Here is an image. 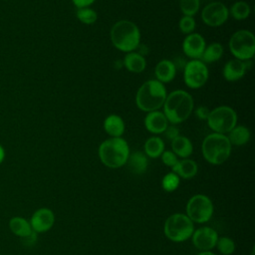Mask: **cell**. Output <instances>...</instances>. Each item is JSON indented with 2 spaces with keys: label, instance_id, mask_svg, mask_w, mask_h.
<instances>
[{
  "label": "cell",
  "instance_id": "obj_1",
  "mask_svg": "<svg viewBox=\"0 0 255 255\" xmlns=\"http://www.w3.org/2000/svg\"><path fill=\"white\" fill-rule=\"evenodd\" d=\"M192 96L184 90H174L167 94L162 106V113L171 125H178L186 121L193 112Z\"/></svg>",
  "mask_w": 255,
  "mask_h": 255
},
{
  "label": "cell",
  "instance_id": "obj_2",
  "mask_svg": "<svg viewBox=\"0 0 255 255\" xmlns=\"http://www.w3.org/2000/svg\"><path fill=\"white\" fill-rule=\"evenodd\" d=\"M110 38L115 48L127 54L135 51L140 44V31L135 23L124 19L113 25Z\"/></svg>",
  "mask_w": 255,
  "mask_h": 255
},
{
  "label": "cell",
  "instance_id": "obj_3",
  "mask_svg": "<svg viewBox=\"0 0 255 255\" xmlns=\"http://www.w3.org/2000/svg\"><path fill=\"white\" fill-rule=\"evenodd\" d=\"M166 96L167 92L164 84L155 79L147 80L136 91L135 105L145 113L157 111L162 108Z\"/></svg>",
  "mask_w": 255,
  "mask_h": 255
},
{
  "label": "cell",
  "instance_id": "obj_4",
  "mask_svg": "<svg viewBox=\"0 0 255 255\" xmlns=\"http://www.w3.org/2000/svg\"><path fill=\"white\" fill-rule=\"evenodd\" d=\"M101 162L109 168H120L127 163L129 155L128 141L121 137H110L104 140L98 149Z\"/></svg>",
  "mask_w": 255,
  "mask_h": 255
},
{
  "label": "cell",
  "instance_id": "obj_5",
  "mask_svg": "<svg viewBox=\"0 0 255 255\" xmlns=\"http://www.w3.org/2000/svg\"><path fill=\"white\" fill-rule=\"evenodd\" d=\"M231 146L226 134L212 132L207 134L202 141V155L210 164L219 165L229 158Z\"/></svg>",
  "mask_w": 255,
  "mask_h": 255
},
{
  "label": "cell",
  "instance_id": "obj_6",
  "mask_svg": "<svg viewBox=\"0 0 255 255\" xmlns=\"http://www.w3.org/2000/svg\"><path fill=\"white\" fill-rule=\"evenodd\" d=\"M194 231L193 222L183 213H173L167 217L163 225L165 237L172 242L188 240Z\"/></svg>",
  "mask_w": 255,
  "mask_h": 255
},
{
  "label": "cell",
  "instance_id": "obj_7",
  "mask_svg": "<svg viewBox=\"0 0 255 255\" xmlns=\"http://www.w3.org/2000/svg\"><path fill=\"white\" fill-rule=\"evenodd\" d=\"M228 47L234 59L251 60L255 55V36L249 30H238L231 35Z\"/></svg>",
  "mask_w": 255,
  "mask_h": 255
},
{
  "label": "cell",
  "instance_id": "obj_8",
  "mask_svg": "<svg viewBox=\"0 0 255 255\" xmlns=\"http://www.w3.org/2000/svg\"><path fill=\"white\" fill-rule=\"evenodd\" d=\"M206 121L213 132L226 134L237 125V114L229 106H219L209 112Z\"/></svg>",
  "mask_w": 255,
  "mask_h": 255
},
{
  "label": "cell",
  "instance_id": "obj_9",
  "mask_svg": "<svg viewBox=\"0 0 255 255\" xmlns=\"http://www.w3.org/2000/svg\"><path fill=\"white\" fill-rule=\"evenodd\" d=\"M213 203L204 194H195L186 203V215L195 223H205L213 215Z\"/></svg>",
  "mask_w": 255,
  "mask_h": 255
},
{
  "label": "cell",
  "instance_id": "obj_10",
  "mask_svg": "<svg viewBox=\"0 0 255 255\" xmlns=\"http://www.w3.org/2000/svg\"><path fill=\"white\" fill-rule=\"evenodd\" d=\"M209 78V71L201 60H190L183 67V82L192 90L203 87Z\"/></svg>",
  "mask_w": 255,
  "mask_h": 255
},
{
  "label": "cell",
  "instance_id": "obj_11",
  "mask_svg": "<svg viewBox=\"0 0 255 255\" xmlns=\"http://www.w3.org/2000/svg\"><path fill=\"white\" fill-rule=\"evenodd\" d=\"M228 18L229 11L227 6L219 1L208 3L201 11V20L208 27H220Z\"/></svg>",
  "mask_w": 255,
  "mask_h": 255
},
{
  "label": "cell",
  "instance_id": "obj_12",
  "mask_svg": "<svg viewBox=\"0 0 255 255\" xmlns=\"http://www.w3.org/2000/svg\"><path fill=\"white\" fill-rule=\"evenodd\" d=\"M217 232L209 226H203L193 231L191 235L193 245L200 251H211L218 240Z\"/></svg>",
  "mask_w": 255,
  "mask_h": 255
},
{
  "label": "cell",
  "instance_id": "obj_13",
  "mask_svg": "<svg viewBox=\"0 0 255 255\" xmlns=\"http://www.w3.org/2000/svg\"><path fill=\"white\" fill-rule=\"evenodd\" d=\"M205 47V40L199 33L188 34L182 41V51L191 60H200Z\"/></svg>",
  "mask_w": 255,
  "mask_h": 255
},
{
  "label": "cell",
  "instance_id": "obj_14",
  "mask_svg": "<svg viewBox=\"0 0 255 255\" xmlns=\"http://www.w3.org/2000/svg\"><path fill=\"white\" fill-rule=\"evenodd\" d=\"M29 222L34 232L45 233L53 227L55 223V214L50 208L42 207L33 213Z\"/></svg>",
  "mask_w": 255,
  "mask_h": 255
},
{
  "label": "cell",
  "instance_id": "obj_15",
  "mask_svg": "<svg viewBox=\"0 0 255 255\" xmlns=\"http://www.w3.org/2000/svg\"><path fill=\"white\" fill-rule=\"evenodd\" d=\"M143 124L146 130L155 135L163 133V131L169 125L164 114L159 110L146 113V116L144 117L143 120Z\"/></svg>",
  "mask_w": 255,
  "mask_h": 255
},
{
  "label": "cell",
  "instance_id": "obj_16",
  "mask_svg": "<svg viewBox=\"0 0 255 255\" xmlns=\"http://www.w3.org/2000/svg\"><path fill=\"white\" fill-rule=\"evenodd\" d=\"M248 61H240L237 59H231L227 61L222 69L223 78L228 82H236L243 78L247 69H249Z\"/></svg>",
  "mask_w": 255,
  "mask_h": 255
},
{
  "label": "cell",
  "instance_id": "obj_17",
  "mask_svg": "<svg viewBox=\"0 0 255 255\" xmlns=\"http://www.w3.org/2000/svg\"><path fill=\"white\" fill-rule=\"evenodd\" d=\"M176 75V66L174 65V62L162 59L160 60L154 68V76L155 80L159 81L162 84H167L171 82Z\"/></svg>",
  "mask_w": 255,
  "mask_h": 255
},
{
  "label": "cell",
  "instance_id": "obj_18",
  "mask_svg": "<svg viewBox=\"0 0 255 255\" xmlns=\"http://www.w3.org/2000/svg\"><path fill=\"white\" fill-rule=\"evenodd\" d=\"M105 131L111 136V137H121L126 129L125 122L124 120L116 114L109 115L105 120L103 124Z\"/></svg>",
  "mask_w": 255,
  "mask_h": 255
},
{
  "label": "cell",
  "instance_id": "obj_19",
  "mask_svg": "<svg viewBox=\"0 0 255 255\" xmlns=\"http://www.w3.org/2000/svg\"><path fill=\"white\" fill-rule=\"evenodd\" d=\"M172 172L176 173L179 177L184 179H190L194 177L198 171L197 163L190 158H182L171 167Z\"/></svg>",
  "mask_w": 255,
  "mask_h": 255
},
{
  "label": "cell",
  "instance_id": "obj_20",
  "mask_svg": "<svg viewBox=\"0 0 255 255\" xmlns=\"http://www.w3.org/2000/svg\"><path fill=\"white\" fill-rule=\"evenodd\" d=\"M126 164H128V167L131 173L140 175L144 173L147 169V156L142 151H134L132 153H129Z\"/></svg>",
  "mask_w": 255,
  "mask_h": 255
},
{
  "label": "cell",
  "instance_id": "obj_21",
  "mask_svg": "<svg viewBox=\"0 0 255 255\" xmlns=\"http://www.w3.org/2000/svg\"><path fill=\"white\" fill-rule=\"evenodd\" d=\"M123 66L131 73L139 74L145 70L146 61L142 55L133 51L126 54L123 60Z\"/></svg>",
  "mask_w": 255,
  "mask_h": 255
},
{
  "label": "cell",
  "instance_id": "obj_22",
  "mask_svg": "<svg viewBox=\"0 0 255 255\" xmlns=\"http://www.w3.org/2000/svg\"><path fill=\"white\" fill-rule=\"evenodd\" d=\"M171 151L181 158H188L193 152V145L191 140L184 135H178L171 140Z\"/></svg>",
  "mask_w": 255,
  "mask_h": 255
},
{
  "label": "cell",
  "instance_id": "obj_23",
  "mask_svg": "<svg viewBox=\"0 0 255 255\" xmlns=\"http://www.w3.org/2000/svg\"><path fill=\"white\" fill-rule=\"evenodd\" d=\"M8 225H9L10 231L16 236H19L21 238H27L34 232L32 230L30 222L21 216L12 217L9 220Z\"/></svg>",
  "mask_w": 255,
  "mask_h": 255
},
{
  "label": "cell",
  "instance_id": "obj_24",
  "mask_svg": "<svg viewBox=\"0 0 255 255\" xmlns=\"http://www.w3.org/2000/svg\"><path fill=\"white\" fill-rule=\"evenodd\" d=\"M227 137L231 143V145L241 146L246 144L251 137L250 129L242 125H236L228 133Z\"/></svg>",
  "mask_w": 255,
  "mask_h": 255
},
{
  "label": "cell",
  "instance_id": "obj_25",
  "mask_svg": "<svg viewBox=\"0 0 255 255\" xmlns=\"http://www.w3.org/2000/svg\"><path fill=\"white\" fill-rule=\"evenodd\" d=\"M144 154L150 158H157L164 151V141L157 135L148 137L143 145Z\"/></svg>",
  "mask_w": 255,
  "mask_h": 255
},
{
  "label": "cell",
  "instance_id": "obj_26",
  "mask_svg": "<svg viewBox=\"0 0 255 255\" xmlns=\"http://www.w3.org/2000/svg\"><path fill=\"white\" fill-rule=\"evenodd\" d=\"M223 46L218 42H212L209 45H206L200 60L205 64H211L219 61L223 56Z\"/></svg>",
  "mask_w": 255,
  "mask_h": 255
},
{
  "label": "cell",
  "instance_id": "obj_27",
  "mask_svg": "<svg viewBox=\"0 0 255 255\" xmlns=\"http://www.w3.org/2000/svg\"><path fill=\"white\" fill-rule=\"evenodd\" d=\"M228 11H229V15H231V17L234 20L242 21L249 17L251 13V8L249 4L245 1H236L231 5Z\"/></svg>",
  "mask_w": 255,
  "mask_h": 255
},
{
  "label": "cell",
  "instance_id": "obj_28",
  "mask_svg": "<svg viewBox=\"0 0 255 255\" xmlns=\"http://www.w3.org/2000/svg\"><path fill=\"white\" fill-rule=\"evenodd\" d=\"M76 17L81 23L86 25H92L97 21L98 14L91 7H84L77 9Z\"/></svg>",
  "mask_w": 255,
  "mask_h": 255
},
{
  "label": "cell",
  "instance_id": "obj_29",
  "mask_svg": "<svg viewBox=\"0 0 255 255\" xmlns=\"http://www.w3.org/2000/svg\"><path fill=\"white\" fill-rule=\"evenodd\" d=\"M180 183V177L174 172L166 173L161 179V186L166 192H172L177 189Z\"/></svg>",
  "mask_w": 255,
  "mask_h": 255
},
{
  "label": "cell",
  "instance_id": "obj_30",
  "mask_svg": "<svg viewBox=\"0 0 255 255\" xmlns=\"http://www.w3.org/2000/svg\"><path fill=\"white\" fill-rule=\"evenodd\" d=\"M179 8L183 15L193 17L200 8V0H179Z\"/></svg>",
  "mask_w": 255,
  "mask_h": 255
},
{
  "label": "cell",
  "instance_id": "obj_31",
  "mask_svg": "<svg viewBox=\"0 0 255 255\" xmlns=\"http://www.w3.org/2000/svg\"><path fill=\"white\" fill-rule=\"evenodd\" d=\"M218 251L222 255H231L235 251V243L234 241L227 236H222L218 237L216 246Z\"/></svg>",
  "mask_w": 255,
  "mask_h": 255
},
{
  "label": "cell",
  "instance_id": "obj_32",
  "mask_svg": "<svg viewBox=\"0 0 255 255\" xmlns=\"http://www.w3.org/2000/svg\"><path fill=\"white\" fill-rule=\"evenodd\" d=\"M196 27V23H195V20L193 17L191 16H185L183 15L179 22H178V28L180 30V32L184 35H188V34H191L193 33L194 29Z\"/></svg>",
  "mask_w": 255,
  "mask_h": 255
},
{
  "label": "cell",
  "instance_id": "obj_33",
  "mask_svg": "<svg viewBox=\"0 0 255 255\" xmlns=\"http://www.w3.org/2000/svg\"><path fill=\"white\" fill-rule=\"evenodd\" d=\"M160 158H161V161L163 162V164L166 166H169V167L174 166L176 164V162L179 160L177 158V156L171 150H164L161 153Z\"/></svg>",
  "mask_w": 255,
  "mask_h": 255
},
{
  "label": "cell",
  "instance_id": "obj_34",
  "mask_svg": "<svg viewBox=\"0 0 255 255\" xmlns=\"http://www.w3.org/2000/svg\"><path fill=\"white\" fill-rule=\"evenodd\" d=\"M163 134L167 139H169L171 141L172 139H174L175 137H177L179 135V129L175 125H170V126L168 125L167 128H165V130L163 131Z\"/></svg>",
  "mask_w": 255,
  "mask_h": 255
},
{
  "label": "cell",
  "instance_id": "obj_35",
  "mask_svg": "<svg viewBox=\"0 0 255 255\" xmlns=\"http://www.w3.org/2000/svg\"><path fill=\"white\" fill-rule=\"evenodd\" d=\"M209 112H210V111H209L206 107H204V106H199V107H197L196 110H195V116H196V118H198L199 120L205 121V120H207V117H208V115H209Z\"/></svg>",
  "mask_w": 255,
  "mask_h": 255
},
{
  "label": "cell",
  "instance_id": "obj_36",
  "mask_svg": "<svg viewBox=\"0 0 255 255\" xmlns=\"http://www.w3.org/2000/svg\"><path fill=\"white\" fill-rule=\"evenodd\" d=\"M96 0H72L73 4L78 8H84V7H90Z\"/></svg>",
  "mask_w": 255,
  "mask_h": 255
},
{
  "label": "cell",
  "instance_id": "obj_37",
  "mask_svg": "<svg viewBox=\"0 0 255 255\" xmlns=\"http://www.w3.org/2000/svg\"><path fill=\"white\" fill-rule=\"evenodd\" d=\"M5 158V150H4V147L0 144V164L3 162Z\"/></svg>",
  "mask_w": 255,
  "mask_h": 255
},
{
  "label": "cell",
  "instance_id": "obj_38",
  "mask_svg": "<svg viewBox=\"0 0 255 255\" xmlns=\"http://www.w3.org/2000/svg\"><path fill=\"white\" fill-rule=\"evenodd\" d=\"M197 255H216L215 253L211 252V251H201L200 253H198Z\"/></svg>",
  "mask_w": 255,
  "mask_h": 255
}]
</instances>
